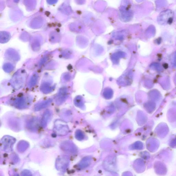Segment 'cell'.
Listing matches in <instances>:
<instances>
[{
    "label": "cell",
    "mask_w": 176,
    "mask_h": 176,
    "mask_svg": "<svg viewBox=\"0 0 176 176\" xmlns=\"http://www.w3.org/2000/svg\"><path fill=\"white\" fill-rule=\"evenodd\" d=\"M53 130L57 135H64L68 133V128L65 122L58 120L55 122Z\"/></svg>",
    "instance_id": "cell-1"
},
{
    "label": "cell",
    "mask_w": 176,
    "mask_h": 176,
    "mask_svg": "<svg viewBox=\"0 0 176 176\" xmlns=\"http://www.w3.org/2000/svg\"><path fill=\"white\" fill-rule=\"evenodd\" d=\"M15 138L9 136L3 137L1 141V149L6 152L11 151L13 144L15 142Z\"/></svg>",
    "instance_id": "cell-2"
},
{
    "label": "cell",
    "mask_w": 176,
    "mask_h": 176,
    "mask_svg": "<svg viewBox=\"0 0 176 176\" xmlns=\"http://www.w3.org/2000/svg\"><path fill=\"white\" fill-rule=\"evenodd\" d=\"M69 164V159L66 155H62L56 159V168L60 171L64 172L66 170Z\"/></svg>",
    "instance_id": "cell-3"
},
{
    "label": "cell",
    "mask_w": 176,
    "mask_h": 176,
    "mask_svg": "<svg viewBox=\"0 0 176 176\" xmlns=\"http://www.w3.org/2000/svg\"><path fill=\"white\" fill-rule=\"evenodd\" d=\"M52 113L49 110H46L43 114L42 118L41 119V126L45 128L46 126L48 121L50 120L51 116Z\"/></svg>",
    "instance_id": "cell-4"
},
{
    "label": "cell",
    "mask_w": 176,
    "mask_h": 176,
    "mask_svg": "<svg viewBox=\"0 0 176 176\" xmlns=\"http://www.w3.org/2000/svg\"><path fill=\"white\" fill-rule=\"evenodd\" d=\"M28 145V143L25 141H21L18 145V149L20 152H23L27 148Z\"/></svg>",
    "instance_id": "cell-5"
},
{
    "label": "cell",
    "mask_w": 176,
    "mask_h": 176,
    "mask_svg": "<svg viewBox=\"0 0 176 176\" xmlns=\"http://www.w3.org/2000/svg\"><path fill=\"white\" fill-rule=\"evenodd\" d=\"M22 175L29 176L31 175V172L29 171L25 170L21 173Z\"/></svg>",
    "instance_id": "cell-6"
}]
</instances>
